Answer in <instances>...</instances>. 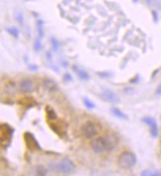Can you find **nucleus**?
I'll return each instance as SVG.
<instances>
[{
  "label": "nucleus",
  "mask_w": 161,
  "mask_h": 176,
  "mask_svg": "<svg viewBox=\"0 0 161 176\" xmlns=\"http://www.w3.org/2000/svg\"><path fill=\"white\" fill-rule=\"evenodd\" d=\"M136 163V155L132 151H124L118 157V164L122 168H131Z\"/></svg>",
  "instance_id": "nucleus-1"
},
{
  "label": "nucleus",
  "mask_w": 161,
  "mask_h": 176,
  "mask_svg": "<svg viewBox=\"0 0 161 176\" xmlns=\"http://www.w3.org/2000/svg\"><path fill=\"white\" fill-rule=\"evenodd\" d=\"M57 170L59 173L68 175L73 173L75 170V164L74 162L68 157H64L63 159L59 161V163L57 164Z\"/></svg>",
  "instance_id": "nucleus-2"
},
{
  "label": "nucleus",
  "mask_w": 161,
  "mask_h": 176,
  "mask_svg": "<svg viewBox=\"0 0 161 176\" xmlns=\"http://www.w3.org/2000/svg\"><path fill=\"white\" fill-rule=\"evenodd\" d=\"M82 134L86 138H93L98 135V129L96 127V125L92 122H86L81 128Z\"/></svg>",
  "instance_id": "nucleus-3"
},
{
  "label": "nucleus",
  "mask_w": 161,
  "mask_h": 176,
  "mask_svg": "<svg viewBox=\"0 0 161 176\" xmlns=\"http://www.w3.org/2000/svg\"><path fill=\"white\" fill-rule=\"evenodd\" d=\"M142 123H144L145 125L149 127V131L150 134L153 138H157L158 137V126H157V123L154 118L152 117H144L141 119Z\"/></svg>",
  "instance_id": "nucleus-4"
},
{
  "label": "nucleus",
  "mask_w": 161,
  "mask_h": 176,
  "mask_svg": "<svg viewBox=\"0 0 161 176\" xmlns=\"http://www.w3.org/2000/svg\"><path fill=\"white\" fill-rule=\"evenodd\" d=\"M24 138H25V141H26L27 147H28L29 150H41L39 141L36 140V138L34 137L33 134L25 133V135H24Z\"/></svg>",
  "instance_id": "nucleus-5"
},
{
  "label": "nucleus",
  "mask_w": 161,
  "mask_h": 176,
  "mask_svg": "<svg viewBox=\"0 0 161 176\" xmlns=\"http://www.w3.org/2000/svg\"><path fill=\"white\" fill-rule=\"evenodd\" d=\"M101 96H102L103 99H104L105 101H107V102H109V103L117 104V103L120 102V98H119V96L117 95V94H116L114 91H112L110 89H107V88L103 89Z\"/></svg>",
  "instance_id": "nucleus-6"
},
{
  "label": "nucleus",
  "mask_w": 161,
  "mask_h": 176,
  "mask_svg": "<svg viewBox=\"0 0 161 176\" xmlns=\"http://www.w3.org/2000/svg\"><path fill=\"white\" fill-rule=\"evenodd\" d=\"M91 147L95 153H102L106 150V143L104 138H94L91 143Z\"/></svg>",
  "instance_id": "nucleus-7"
},
{
  "label": "nucleus",
  "mask_w": 161,
  "mask_h": 176,
  "mask_svg": "<svg viewBox=\"0 0 161 176\" xmlns=\"http://www.w3.org/2000/svg\"><path fill=\"white\" fill-rule=\"evenodd\" d=\"M104 140L106 143V150L108 151H112L118 144V138L114 135H107Z\"/></svg>",
  "instance_id": "nucleus-8"
},
{
  "label": "nucleus",
  "mask_w": 161,
  "mask_h": 176,
  "mask_svg": "<svg viewBox=\"0 0 161 176\" xmlns=\"http://www.w3.org/2000/svg\"><path fill=\"white\" fill-rule=\"evenodd\" d=\"M20 89L24 93H31L34 90V82L32 79L25 78L20 83Z\"/></svg>",
  "instance_id": "nucleus-9"
},
{
  "label": "nucleus",
  "mask_w": 161,
  "mask_h": 176,
  "mask_svg": "<svg viewBox=\"0 0 161 176\" xmlns=\"http://www.w3.org/2000/svg\"><path fill=\"white\" fill-rule=\"evenodd\" d=\"M72 70L78 76V78L81 79L82 81H88L89 79H90V74H89L86 70L82 69V68H80V67H78L76 65L72 66Z\"/></svg>",
  "instance_id": "nucleus-10"
},
{
  "label": "nucleus",
  "mask_w": 161,
  "mask_h": 176,
  "mask_svg": "<svg viewBox=\"0 0 161 176\" xmlns=\"http://www.w3.org/2000/svg\"><path fill=\"white\" fill-rule=\"evenodd\" d=\"M43 85L44 87V89L49 91V92H56L59 89V86H57L56 81H53V79H50V78L44 79L43 82Z\"/></svg>",
  "instance_id": "nucleus-11"
},
{
  "label": "nucleus",
  "mask_w": 161,
  "mask_h": 176,
  "mask_svg": "<svg viewBox=\"0 0 161 176\" xmlns=\"http://www.w3.org/2000/svg\"><path fill=\"white\" fill-rule=\"evenodd\" d=\"M111 113L114 115L116 118L121 120H129V117L125 112H123L121 109H119L117 107H112L111 108Z\"/></svg>",
  "instance_id": "nucleus-12"
},
{
  "label": "nucleus",
  "mask_w": 161,
  "mask_h": 176,
  "mask_svg": "<svg viewBox=\"0 0 161 176\" xmlns=\"http://www.w3.org/2000/svg\"><path fill=\"white\" fill-rule=\"evenodd\" d=\"M5 31H7V33H9L12 37H14L15 39H18L20 36L19 30L17 29L16 27H6Z\"/></svg>",
  "instance_id": "nucleus-13"
},
{
  "label": "nucleus",
  "mask_w": 161,
  "mask_h": 176,
  "mask_svg": "<svg viewBox=\"0 0 161 176\" xmlns=\"http://www.w3.org/2000/svg\"><path fill=\"white\" fill-rule=\"evenodd\" d=\"M46 113H47V117L50 121H53L56 119V111L53 109H51L50 107H47L46 108Z\"/></svg>",
  "instance_id": "nucleus-14"
},
{
  "label": "nucleus",
  "mask_w": 161,
  "mask_h": 176,
  "mask_svg": "<svg viewBox=\"0 0 161 176\" xmlns=\"http://www.w3.org/2000/svg\"><path fill=\"white\" fill-rule=\"evenodd\" d=\"M37 29H38V35L39 38L43 39L44 38V21L39 20L37 23Z\"/></svg>",
  "instance_id": "nucleus-15"
},
{
  "label": "nucleus",
  "mask_w": 161,
  "mask_h": 176,
  "mask_svg": "<svg viewBox=\"0 0 161 176\" xmlns=\"http://www.w3.org/2000/svg\"><path fill=\"white\" fill-rule=\"evenodd\" d=\"M47 168L43 165H39L36 168V176H47Z\"/></svg>",
  "instance_id": "nucleus-16"
},
{
  "label": "nucleus",
  "mask_w": 161,
  "mask_h": 176,
  "mask_svg": "<svg viewBox=\"0 0 161 176\" xmlns=\"http://www.w3.org/2000/svg\"><path fill=\"white\" fill-rule=\"evenodd\" d=\"M43 49V43H42V39L41 38H37L36 41L34 42V50L35 52H41Z\"/></svg>",
  "instance_id": "nucleus-17"
},
{
  "label": "nucleus",
  "mask_w": 161,
  "mask_h": 176,
  "mask_svg": "<svg viewBox=\"0 0 161 176\" xmlns=\"http://www.w3.org/2000/svg\"><path fill=\"white\" fill-rule=\"evenodd\" d=\"M82 101H83V104L85 105V107L88 108L89 110H92V109H94V108H95L94 102H92V101L89 99V98L85 97V98H83V99H82Z\"/></svg>",
  "instance_id": "nucleus-18"
},
{
  "label": "nucleus",
  "mask_w": 161,
  "mask_h": 176,
  "mask_svg": "<svg viewBox=\"0 0 161 176\" xmlns=\"http://www.w3.org/2000/svg\"><path fill=\"white\" fill-rule=\"evenodd\" d=\"M15 20H16V22L18 23V24L23 26L24 25V15H23V13L20 12V11H17L16 14H15Z\"/></svg>",
  "instance_id": "nucleus-19"
},
{
  "label": "nucleus",
  "mask_w": 161,
  "mask_h": 176,
  "mask_svg": "<svg viewBox=\"0 0 161 176\" xmlns=\"http://www.w3.org/2000/svg\"><path fill=\"white\" fill-rule=\"evenodd\" d=\"M50 44H51V47H53V50H54V52H57V50H59V49L60 43L56 39L50 38Z\"/></svg>",
  "instance_id": "nucleus-20"
},
{
  "label": "nucleus",
  "mask_w": 161,
  "mask_h": 176,
  "mask_svg": "<svg viewBox=\"0 0 161 176\" xmlns=\"http://www.w3.org/2000/svg\"><path fill=\"white\" fill-rule=\"evenodd\" d=\"M63 80L65 81V82H71L73 79H72V76H71L69 73H65L63 75Z\"/></svg>",
  "instance_id": "nucleus-21"
},
{
  "label": "nucleus",
  "mask_w": 161,
  "mask_h": 176,
  "mask_svg": "<svg viewBox=\"0 0 161 176\" xmlns=\"http://www.w3.org/2000/svg\"><path fill=\"white\" fill-rule=\"evenodd\" d=\"M153 173L151 170H148V169H146V170H143L141 172V176H151Z\"/></svg>",
  "instance_id": "nucleus-22"
},
{
  "label": "nucleus",
  "mask_w": 161,
  "mask_h": 176,
  "mask_svg": "<svg viewBox=\"0 0 161 176\" xmlns=\"http://www.w3.org/2000/svg\"><path fill=\"white\" fill-rule=\"evenodd\" d=\"M155 93H156V95H158V96H161V84L156 88V91H155Z\"/></svg>",
  "instance_id": "nucleus-23"
},
{
  "label": "nucleus",
  "mask_w": 161,
  "mask_h": 176,
  "mask_svg": "<svg viewBox=\"0 0 161 176\" xmlns=\"http://www.w3.org/2000/svg\"><path fill=\"white\" fill-rule=\"evenodd\" d=\"M152 15H153V20L154 22H158V18H157V13L155 11H152Z\"/></svg>",
  "instance_id": "nucleus-24"
},
{
  "label": "nucleus",
  "mask_w": 161,
  "mask_h": 176,
  "mask_svg": "<svg viewBox=\"0 0 161 176\" xmlns=\"http://www.w3.org/2000/svg\"><path fill=\"white\" fill-rule=\"evenodd\" d=\"M98 74H99L100 76H102V77H105V76H106V77H109V76H111V74L109 73V72H107V73H105V72H101V73H100V72H99Z\"/></svg>",
  "instance_id": "nucleus-25"
},
{
  "label": "nucleus",
  "mask_w": 161,
  "mask_h": 176,
  "mask_svg": "<svg viewBox=\"0 0 161 176\" xmlns=\"http://www.w3.org/2000/svg\"><path fill=\"white\" fill-rule=\"evenodd\" d=\"M29 68H30V69H38V67L32 65V64H30V65H29Z\"/></svg>",
  "instance_id": "nucleus-26"
},
{
  "label": "nucleus",
  "mask_w": 161,
  "mask_h": 176,
  "mask_svg": "<svg viewBox=\"0 0 161 176\" xmlns=\"http://www.w3.org/2000/svg\"><path fill=\"white\" fill-rule=\"evenodd\" d=\"M157 175H158V176H161V171H160V172H158V173H157Z\"/></svg>",
  "instance_id": "nucleus-27"
},
{
  "label": "nucleus",
  "mask_w": 161,
  "mask_h": 176,
  "mask_svg": "<svg viewBox=\"0 0 161 176\" xmlns=\"http://www.w3.org/2000/svg\"><path fill=\"white\" fill-rule=\"evenodd\" d=\"M151 176H158V175H157V174H154V173H153V174H152Z\"/></svg>",
  "instance_id": "nucleus-28"
},
{
  "label": "nucleus",
  "mask_w": 161,
  "mask_h": 176,
  "mask_svg": "<svg viewBox=\"0 0 161 176\" xmlns=\"http://www.w3.org/2000/svg\"><path fill=\"white\" fill-rule=\"evenodd\" d=\"M133 1H135V2H138V0H133Z\"/></svg>",
  "instance_id": "nucleus-29"
}]
</instances>
